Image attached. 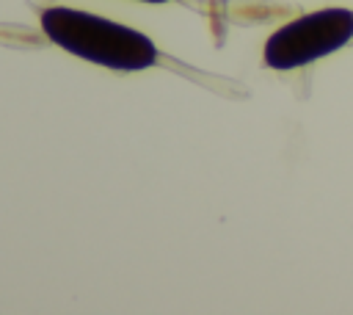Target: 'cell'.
<instances>
[{
	"label": "cell",
	"instance_id": "cell-1",
	"mask_svg": "<svg viewBox=\"0 0 353 315\" xmlns=\"http://www.w3.org/2000/svg\"><path fill=\"white\" fill-rule=\"evenodd\" d=\"M39 25L44 36L69 55L105 69L138 72L160 61V50L146 33L91 11L50 6L41 11Z\"/></svg>",
	"mask_w": 353,
	"mask_h": 315
},
{
	"label": "cell",
	"instance_id": "cell-2",
	"mask_svg": "<svg viewBox=\"0 0 353 315\" xmlns=\"http://www.w3.org/2000/svg\"><path fill=\"white\" fill-rule=\"evenodd\" d=\"M350 39H353V11L320 8L276 28L262 47V61L268 69L290 72L336 52Z\"/></svg>",
	"mask_w": 353,
	"mask_h": 315
},
{
	"label": "cell",
	"instance_id": "cell-3",
	"mask_svg": "<svg viewBox=\"0 0 353 315\" xmlns=\"http://www.w3.org/2000/svg\"><path fill=\"white\" fill-rule=\"evenodd\" d=\"M141 3H168V0H141Z\"/></svg>",
	"mask_w": 353,
	"mask_h": 315
}]
</instances>
